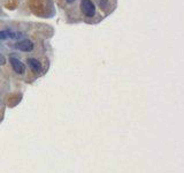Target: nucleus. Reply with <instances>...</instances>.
<instances>
[{
    "label": "nucleus",
    "mask_w": 184,
    "mask_h": 173,
    "mask_svg": "<svg viewBox=\"0 0 184 173\" xmlns=\"http://www.w3.org/2000/svg\"><path fill=\"white\" fill-rule=\"evenodd\" d=\"M81 11L85 16L92 18L96 14V6L91 0H82L81 1Z\"/></svg>",
    "instance_id": "nucleus-1"
},
{
    "label": "nucleus",
    "mask_w": 184,
    "mask_h": 173,
    "mask_svg": "<svg viewBox=\"0 0 184 173\" xmlns=\"http://www.w3.org/2000/svg\"><path fill=\"white\" fill-rule=\"evenodd\" d=\"M9 61H11V65H12V67H13V69H14V72H15L16 74H23V73L25 72V66H24V64H23L21 60H18V58L12 57L9 59Z\"/></svg>",
    "instance_id": "nucleus-2"
},
{
    "label": "nucleus",
    "mask_w": 184,
    "mask_h": 173,
    "mask_svg": "<svg viewBox=\"0 0 184 173\" xmlns=\"http://www.w3.org/2000/svg\"><path fill=\"white\" fill-rule=\"evenodd\" d=\"M16 47L18 50L23 51V52H30L34 50V43L29 39H24V40H21L16 44Z\"/></svg>",
    "instance_id": "nucleus-3"
},
{
    "label": "nucleus",
    "mask_w": 184,
    "mask_h": 173,
    "mask_svg": "<svg viewBox=\"0 0 184 173\" xmlns=\"http://www.w3.org/2000/svg\"><path fill=\"white\" fill-rule=\"evenodd\" d=\"M28 65H29V67L31 68V71L34 73L41 72V64L37 59H35V58H29L28 59Z\"/></svg>",
    "instance_id": "nucleus-4"
},
{
    "label": "nucleus",
    "mask_w": 184,
    "mask_h": 173,
    "mask_svg": "<svg viewBox=\"0 0 184 173\" xmlns=\"http://www.w3.org/2000/svg\"><path fill=\"white\" fill-rule=\"evenodd\" d=\"M12 35H13V34H11L9 31H0V39H6V38H8V37L13 38Z\"/></svg>",
    "instance_id": "nucleus-5"
},
{
    "label": "nucleus",
    "mask_w": 184,
    "mask_h": 173,
    "mask_svg": "<svg viewBox=\"0 0 184 173\" xmlns=\"http://www.w3.org/2000/svg\"><path fill=\"white\" fill-rule=\"evenodd\" d=\"M98 4L103 8H107L108 7V0H98Z\"/></svg>",
    "instance_id": "nucleus-6"
},
{
    "label": "nucleus",
    "mask_w": 184,
    "mask_h": 173,
    "mask_svg": "<svg viewBox=\"0 0 184 173\" xmlns=\"http://www.w3.org/2000/svg\"><path fill=\"white\" fill-rule=\"evenodd\" d=\"M5 64H6V58L0 53V66H2V65H5Z\"/></svg>",
    "instance_id": "nucleus-7"
},
{
    "label": "nucleus",
    "mask_w": 184,
    "mask_h": 173,
    "mask_svg": "<svg viewBox=\"0 0 184 173\" xmlns=\"http://www.w3.org/2000/svg\"><path fill=\"white\" fill-rule=\"evenodd\" d=\"M75 0H67V2H69V4H72V2H74Z\"/></svg>",
    "instance_id": "nucleus-8"
}]
</instances>
